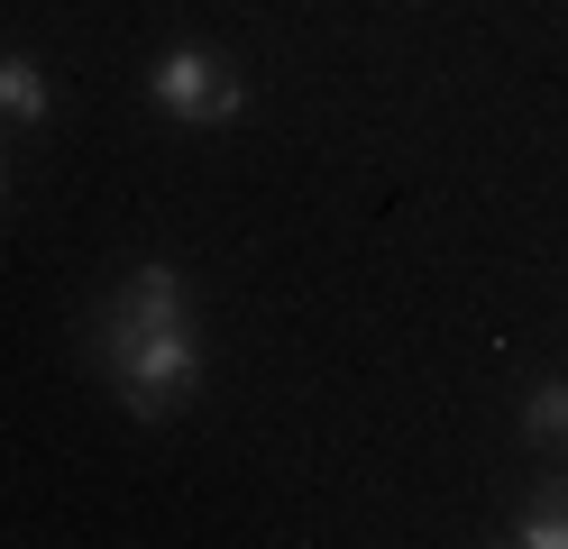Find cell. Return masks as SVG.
Wrapping results in <instances>:
<instances>
[{
    "label": "cell",
    "instance_id": "obj_2",
    "mask_svg": "<svg viewBox=\"0 0 568 549\" xmlns=\"http://www.w3.org/2000/svg\"><path fill=\"white\" fill-rule=\"evenodd\" d=\"M148 92H156L165 120H193V129H221V120H239V110H247L239 73H230L221 55H202V47H174V55L148 73Z\"/></svg>",
    "mask_w": 568,
    "mask_h": 549
},
{
    "label": "cell",
    "instance_id": "obj_5",
    "mask_svg": "<svg viewBox=\"0 0 568 549\" xmlns=\"http://www.w3.org/2000/svg\"><path fill=\"white\" fill-rule=\"evenodd\" d=\"M514 540H523V549H568V476H550V486H541V495L523 504Z\"/></svg>",
    "mask_w": 568,
    "mask_h": 549
},
{
    "label": "cell",
    "instance_id": "obj_6",
    "mask_svg": "<svg viewBox=\"0 0 568 549\" xmlns=\"http://www.w3.org/2000/svg\"><path fill=\"white\" fill-rule=\"evenodd\" d=\"M523 430L541 439V449H568V376H541L523 394Z\"/></svg>",
    "mask_w": 568,
    "mask_h": 549
},
{
    "label": "cell",
    "instance_id": "obj_1",
    "mask_svg": "<svg viewBox=\"0 0 568 549\" xmlns=\"http://www.w3.org/2000/svg\"><path fill=\"white\" fill-rule=\"evenodd\" d=\"M92 348H101V366H111V385H120V403H129L138 421H165L174 403L193 394V376H202V339H193L184 321L138 329V321H120V312H101Z\"/></svg>",
    "mask_w": 568,
    "mask_h": 549
},
{
    "label": "cell",
    "instance_id": "obj_4",
    "mask_svg": "<svg viewBox=\"0 0 568 549\" xmlns=\"http://www.w3.org/2000/svg\"><path fill=\"white\" fill-rule=\"evenodd\" d=\"M47 73L28 64V55H0V120H19V129H47Z\"/></svg>",
    "mask_w": 568,
    "mask_h": 549
},
{
    "label": "cell",
    "instance_id": "obj_3",
    "mask_svg": "<svg viewBox=\"0 0 568 549\" xmlns=\"http://www.w3.org/2000/svg\"><path fill=\"white\" fill-rule=\"evenodd\" d=\"M111 312H120V321H138V329L184 321V275H174V266H138V275L111 293Z\"/></svg>",
    "mask_w": 568,
    "mask_h": 549
}]
</instances>
